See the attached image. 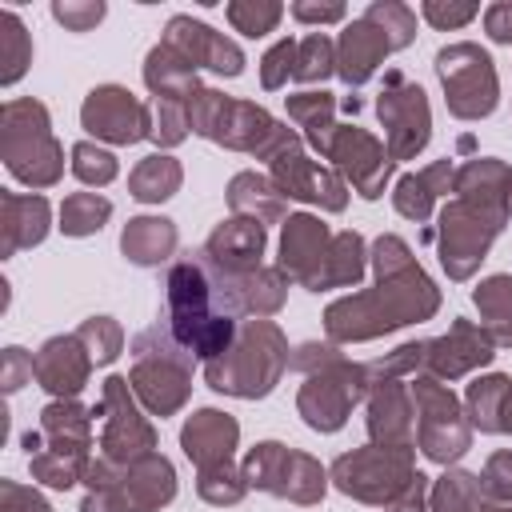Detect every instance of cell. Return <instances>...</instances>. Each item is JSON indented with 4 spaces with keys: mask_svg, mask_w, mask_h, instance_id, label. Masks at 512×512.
Returning a JSON list of instances; mask_svg holds the SVG:
<instances>
[{
    "mask_svg": "<svg viewBox=\"0 0 512 512\" xmlns=\"http://www.w3.org/2000/svg\"><path fill=\"white\" fill-rule=\"evenodd\" d=\"M436 72L444 80L448 108L456 116L476 120V116H488L496 108V72H492V60L480 48H472V44L444 48L436 56Z\"/></svg>",
    "mask_w": 512,
    "mask_h": 512,
    "instance_id": "1",
    "label": "cell"
},
{
    "mask_svg": "<svg viewBox=\"0 0 512 512\" xmlns=\"http://www.w3.org/2000/svg\"><path fill=\"white\" fill-rule=\"evenodd\" d=\"M380 120L392 136V156L404 160L424 148L428 140V104L416 84H408L400 72L388 76V92H380Z\"/></svg>",
    "mask_w": 512,
    "mask_h": 512,
    "instance_id": "2",
    "label": "cell"
},
{
    "mask_svg": "<svg viewBox=\"0 0 512 512\" xmlns=\"http://www.w3.org/2000/svg\"><path fill=\"white\" fill-rule=\"evenodd\" d=\"M84 124L88 132L96 136H108L116 144H132L140 136H148V112L144 104L132 100V92L108 84V88H96L84 104Z\"/></svg>",
    "mask_w": 512,
    "mask_h": 512,
    "instance_id": "3",
    "label": "cell"
},
{
    "mask_svg": "<svg viewBox=\"0 0 512 512\" xmlns=\"http://www.w3.org/2000/svg\"><path fill=\"white\" fill-rule=\"evenodd\" d=\"M168 48L184 60V64H208V68H216V72H224V76H240V68H244V56L236 52V44H228L224 36H216L208 24H196V20H188V16H176L172 24H168Z\"/></svg>",
    "mask_w": 512,
    "mask_h": 512,
    "instance_id": "4",
    "label": "cell"
},
{
    "mask_svg": "<svg viewBox=\"0 0 512 512\" xmlns=\"http://www.w3.org/2000/svg\"><path fill=\"white\" fill-rule=\"evenodd\" d=\"M496 228H500V220H480L476 208H464V204L448 208L444 212V256H440L444 268L452 276H468L472 264L484 256Z\"/></svg>",
    "mask_w": 512,
    "mask_h": 512,
    "instance_id": "5",
    "label": "cell"
},
{
    "mask_svg": "<svg viewBox=\"0 0 512 512\" xmlns=\"http://www.w3.org/2000/svg\"><path fill=\"white\" fill-rule=\"evenodd\" d=\"M360 392H364V384H360V368H344L340 380L316 376V380L304 388V396H300L304 420H308L312 428H320V432H332V428L344 424V412H348V404H352Z\"/></svg>",
    "mask_w": 512,
    "mask_h": 512,
    "instance_id": "6",
    "label": "cell"
},
{
    "mask_svg": "<svg viewBox=\"0 0 512 512\" xmlns=\"http://www.w3.org/2000/svg\"><path fill=\"white\" fill-rule=\"evenodd\" d=\"M264 252V228L260 220H228L208 248L200 252L212 268H224V276H248V268L260 260Z\"/></svg>",
    "mask_w": 512,
    "mask_h": 512,
    "instance_id": "7",
    "label": "cell"
},
{
    "mask_svg": "<svg viewBox=\"0 0 512 512\" xmlns=\"http://www.w3.org/2000/svg\"><path fill=\"white\" fill-rule=\"evenodd\" d=\"M388 48H392L388 36H384L368 16L356 20L352 28H344V40H340V76H344L348 84H364Z\"/></svg>",
    "mask_w": 512,
    "mask_h": 512,
    "instance_id": "8",
    "label": "cell"
},
{
    "mask_svg": "<svg viewBox=\"0 0 512 512\" xmlns=\"http://www.w3.org/2000/svg\"><path fill=\"white\" fill-rule=\"evenodd\" d=\"M232 444H236V424L228 416L212 412V408L208 412H196L188 420V428H184V452L196 464H204V468L224 464L228 452H232Z\"/></svg>",
    "mask_w": 512,
    "mask_h": 512,
    "instance_id": "9",
    "label": "cell"
},
{
    "mask_svg": "<svg viewBox=\"0 0 512 512\" xmlns=\"http://www.w3.org/2000/svg\"><path fill=\"white\" fill-rule=\"evenodd\" d=\"M172 244H176V232H172L168 220L140 216V220H132V224L124 228V252H128V260H136V264H156V260H164V252H172Z\"/></svg>",
    "mask_w": 512,
    "mask_h": 512,
    "instance_id": "10",
    "label": "cell"
},
{
    "mask_svg": "<svg viewBox=\"0 0 512 512\" xmlns=\"http://www.w3.org/2000/svg\"><path fill=\"white\" fill-rule=\"evenodd\" d=\"M324 244V228L312 220V216H292L288 228H284V268H292L296 276H304V264L316 260L312 252H320Z\"/></svg>",
    "mask_w": 512,
    "mask_h": 512,
    "instance_id": "11",
    "label": "cell"
},
{
    "mask_svg": "<svg viewBox=\"0 0 512 512\" xmlns=\"http://www.w3.org/2000/svg\"><path fill=\"white\" fill-rule=\"evenodd\" d=\"M64 352V340H52L48 348H44V356H40V380H44V388H52V392H80V384H84V360H72V356H60Z\"/></svg>",
    "mask_w": 512,
    "mask_h": 512,
    "instance_id": "12",
    "label": "cell"
},
{
    "mask_svg": "<svg viewBox=\"0 0 512 512\" xmlns=\"http://www.w3.org/2000/svg\"><path fill=\"white\" fill-rule=\"evenodd\" d=\"M176 184H180V168L168 156H148L132 176V196L136 200H164V196H172Z\"/></svg>",
    "mask_w": 512,
    "mask_h": 512,
    "instance_id": "13",
    "label": "cell"
},
{
    "mask_svg": "<svg viewBox=\"0 0 512 512\" xmlns=\"http://www.w3.org/2000/svg\"><path fill=\"white\" fill-rule=\"evenodd\" d=\"M476 304L500 324V328H496L500 340L512 344V280H508V276H492L488 284L476 288Z\"/></svg>",
    "mask_w": 512,
    "mask_h": 512,
    "instance_id": "14",
    "label": "cell"
},
{
    "mask_svg": "<svg viewBox=\"0 0 512 512\" xmlns=\"http://www.w3.org/2000/svg\"><path fill=\"white\" fill-rule=\"evenodd\" d=\"M332 72V40L312 32L304 44H296V80H320Z\"/></svg>",
    "mask_w": 512,
    "mask_h": 512,
    "instance_id": "15",
    "label": "cell"
},
{
    "mask_svg": "<svg viewBox=\"0 0 512 512\" xmlns=\"http://www.w3.org/2000/svg\"><path fill=\"white\" fill-rule=\"evenodd\" d=\"M112 212V204L108 200H96V196H72L68 204H64V232H72V236H84V232H96L100 228V220Z\"/></svg>",
    "mask_w": 512,
    "mask_h": 512,
    "instance_id": "16",
    "label": "cell"
},
{
    "mask_svg": "<svg viewBox=\"0 0 512 512\" xmlns=\"http://www.w3.org/2000/svg\"><path fill=\"white\" fill-rule=\"evenodd\" d=\"M476 496H480V480L468 472H452L436 488V512H472Z\"/></svg>",
    "mask_w": 512,
    "mask_h": 512,
    "instance_id": "17",
    "label": "cell"
},
{
    "mask_svg": "<svg viewBox=\"0 0 512 512\" xmlns=\"http://www.w3.org/2000/svg\"><path fill=\"white\" fill-rule=\"evenodd\" d=\"M508 392V380L504 376H492V380H476L472 384V392H468V400H472V412H476V424L484 428V432H496V428H504L500 420H496V396H504Z\"/></svg>",
    "mask_w": 512,
    "mask_h": 512,
    "instance_id": "18",
    "label": "cell"
},
{
    "mask_svg": "<svg viewBox=\"0 0 512 512\" xmlns=\"http://www.w3.org/2000/svg\"><path fill=\"white\" fill-rule=\"evenodd\" d=\"M328 112H332V100L328 92H304L292 100V116L308 124V136L316 148H324V128H328Z\"/></svg>",
    "mask_w": 512,
    "mask_h": 512,
    "instance_id": "19",
    "label": "cell"
},
{
    "mask_svg": "<svg viewBox=\"0 0 512 512\" xmlns=\"http://www.w3.org/2000/svg\"><path fill=\"white\" fill-rule=\"evenodd\" d=\"M368 20L380 24V32H388V44L392 48H404L412 40V12L400 8V4H372L368 8Z\"/></svg>",
    "mask_w": 512,
    "mask_h": 512,
    "instance_id": "20",
    "label": "cell"
},
{
    "mask_svg": "<svg viewBox=\"0 0 512 512\" xmlns=\"http://www.w3.org/2000/svg\"><path fill=\"white\" fill-rule=\"evenodd\" d=\"M72 156H76V164H72V168H76V176H80V180H88V184H92V180H96V184H108V180L116 176V160H112L108 152L92 148V144H76V152H72Z\"/></svg>",
    "mask_w": 512,
    "mask_h": 512,
    "instance_id": "21",
    "label": "cell"
},
{
    "mask_svg": "<svg viewBox=\"0 0 512 512\" xmlns=\"http://www.w3.org/2000/svg\"><path fill=\"white\" fill-rule=\"evenodd\" d=\"M228 20L244 32V36H264L276 20H280V4H260V8H244V4H232L228 8Z\"/></svg>",
    "mask_w": 512,
    "mask_h": 512,
    "instance_id": "22",
    "label": "cell"
},
{
    "mask_svg": "<svg viewBox=\"0 0 512 512\" xmlns=\"http://www.w3.org/2000/svg\"><path fill=\"white\" fill-rule=\"evenodd\" d=\"M292 64H296V40H280V44L264 56V88H280L284 76L296 72Z\"/></svg>",
    "mask_w": 512,
    "mask_h": 512,
    "instance_id": "23",
    "label": "cell"
},
{
    "mask_svg": "<svg viewBox=\"0 0 512 512\" xmlns=\"http://www.w3.org/2000/svg\"><path fill=\"white\" fill-rule=\"evenodd\" d=\"M480 488H484L488 496H504V500L512 496V456H508V452L492 456V464H488V472H484Z\"/></svg>",
    "mask_w": 512,
    "mask_h": 512,
    "instance_id": "24",
    "label": "cell"
},
{
    "mask_svg": "<svg viewBox=\"0 0 512 512\" xmlns=\"http://www.w3.org/2000/svg\"><path fill=\"white\" fill-rule=\"evenodd\" d=\"M480 8L476 4H460V8H444V4H424V16L436 24V28H456V24H468Z\"/></svg>",
    "mask_w": 512,
    "mask_h": 512,
    "instance_id": "25",
    "label": "cell"
},
{
    "mask_svg": "<svg viewBox=\"0 0 512 512\" xmlns=\"http://www.w3.org/2000/svg\"><path fill=\"white\" fill-rule=\"evenodd\" d=\"M52 12H56V20H64V24H72L76 32H84L88 24H96V20L104 16V4H88V8H72V4H56Z\"/></svg>",
    "mask_w": 512,
    "mask_h": 512,
    "instance_id": "26",
    "label": "cell"
},
{
    "mask_svg": "<svg viewBox=\"0 0 512 512\" xmlns=\"http://www.w3.org/2000/svg\"><path fill=\"white\" fill-rule=\"evenodd\" d=\"M488 36L500 40V44L512 40V4H496V8H488Z\"/></svg>",
    "mask_w": 512,
    "mask_h": 512,
    "instance_id": "27",
    "label": "cell"
},
{
    "mask_svg": "<svg viewBox=\"0 0 512 512\" xmlns=\"http://www.w3.org/2000/svg\"><path fill=\"white\" fill-rule=\"evenodd\" d=\"M292 16L296 20H340L344 8L340 4H324V8H316V4H292Z\"/></svg>",
    "mask_w": 512,
    "mask_h": 512,
    "instance_id": "28",
    "label": "cell"
},
{
    "mask_svg": "<svg viewBox=\"0 0 512 512\" xmlns=\"http://www.w3.org/2000/svg\"><path fill=\"white\" fill-rule=\"evenodd\" d=\"M492 512H512V508H492Z\"/></svg>",
    "mask_w": 512,
    "mask_h": 512,
    "instance_id": "29",
    "label": "cell"
}]
</instances>
